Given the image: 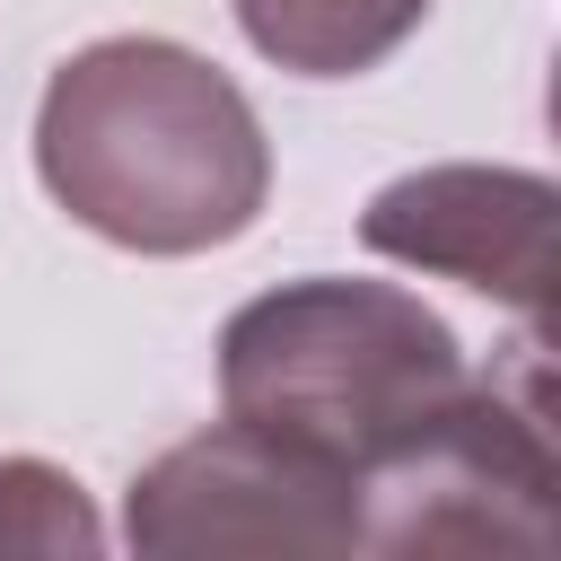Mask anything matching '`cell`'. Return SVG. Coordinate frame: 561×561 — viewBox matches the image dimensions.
<instances>
[{"instance_id":"obj_1","label":"cell","mask_w":561,"mask_h":561,"mask_svg":"<svg viewBox=\"0 0 561 561\" xmlns=\"http://www.w3.org/2000/svg\"><path fill=\"white\" fill-rule=\"evenodd\" d=\"M44 193L123 254H210L272 202V140L245 88L167 35L79 44L35 105Z\"/></svg>"},{"instance_id":"obj_2","label":"cell","mask_w":561,"mask_h":561,"mask_svg":"<svg viewBox=\"0 0 561 561\" xmlns=\"http://www.w3.org/2000/svg\"><path fill=\"white\" fill-rule=\"evenodd\" d=\"M465 386L473 368L456 324L394 280H289L245 298L219 333L228 421L342 473L421 438Z\"/></svg>"},{"instance_id":"obj_3","label":"cell","mask_w":561,"mask_h":561,"mask_svg":"<svg viewBox=\"0 0 561 561\" xmlns=\"http://www.w3.org/2000/svg\"><path fill=\"white\" fill-rule=\"evenodd\" d=\"M561 456L543 403V351L526 377H473L421 438L359 473V552H552Z\"/></svg>"},{"instance_id":"obj_4","label":"cell","mask_w":561,"mask_h":561,"mask_svg":"<svg viewBox=\"0 0 561 561\" xmlns=\"http://www.w3.org/2000/svg\"><path fill=\"white\" fill-rule=\"evenodd\" d=\"M131 552H359V473L245 421L175 438L123 491Z\"/></svg>"},{"instance_id":"obj_5","label":"cell","mask_w":561,"mask_h":561,"mask_svg":"<svg viewBox=\"0 0 561 561\" xmlns=\"http://www.w3.org/2000/svg\"><path fill=\"white\" fill-rule=\"evenodd\" d=\"M552 210L561 193L526 167H412L368 193L359 245L412 272H447L500 307H517L535 333L552 316Z\"/></svg>"},{"instance_id":"obj_6","label":"cell","mask_w":561,"mask_h":561,"mask_svg":"<svg viewBox=\"0 0 561 561\" xmlns=\"http://www.w3.org/2000/svg\"><path fill=\"white\" fill-rule=\"evenodd\" d=\"M228 9L245 44L298 79H359L430 18V0H228Z\"/></svg>"},{"instance_id":"obj_7","label":"cell","mask_w":561,"mask_h":561,"mask_svg":"<svg viewBox=\"0 0 561 561\" xmlns=\"http://www.w3.org/2000/svg\"><path fill=\"white\" fill-rule=\"evenodd\" d=\"M96 543H105V526L61 465H44V456L0 465V552H96Z\"/></svg>"}]
</instances>
